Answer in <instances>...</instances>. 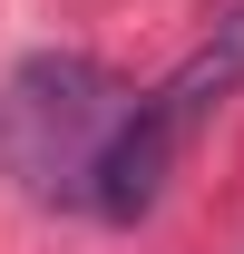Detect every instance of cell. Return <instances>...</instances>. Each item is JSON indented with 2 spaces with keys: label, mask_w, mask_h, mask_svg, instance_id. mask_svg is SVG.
<instances>
[{
  "label": "cell",
  "mask_w": 244,
  "mask_h": 254,
  "mask_svg": "<svg viewBox=\"0 0 244 254\" xmlns=\"http://www.w3.org/2000/svg\"><path fill=\"white\" fill-rule=\"evenodd\" d=\"M137 98L108 78L78 49H39L0 78V166L30 195H59V205H88V166L98 147L118 137V118Z\"/></svg>",
  "instance_id": "cell-1"
},
{
  "label": "cell",
  "mask_w": 244,
  "mask_h": 254,
  "mask_svg": "<svg viewBox=\"0 0 244 254\" xmlns=\"http://www.w3.org/2000/svg\"><path fill=\"white\" fill-rule=\"evenodd\" d=\"M176 147H185V137L137 98V108L118 118V137L98 147V166H88V215H108V225L156 215V195H166V176H176Z\"/></svg>",
  "instance_id": "cell-2"
},
{
  "label": "cell",
  "mask_w": 244,
  "mask_h": 254,
  "mask_svg": "<svg viewBox=\"0 0 244 254\" xmlns=\"http://www.w3.org/2000/svg\"><path fill=\"white\" fill-rule=\"evenodd\" d=\"M235 88H244V0H235V10H225V20L205 30V49H195V59H185L176 78H166V88L147 98V108H156L166 127H176V137H195V127H205L215 108L235 98Z\"/></svg>",
  "instance_id": "cell-3"
}]
</instances>
